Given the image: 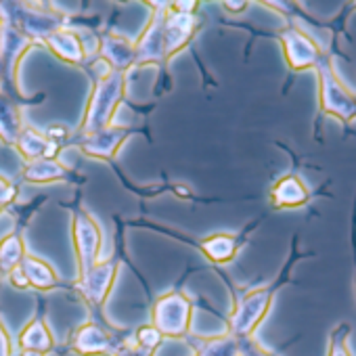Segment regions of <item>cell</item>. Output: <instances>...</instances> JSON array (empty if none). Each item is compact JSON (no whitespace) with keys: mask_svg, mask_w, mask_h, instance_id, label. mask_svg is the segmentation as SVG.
<instances>
[{"mask_svg":"<svg viewBox=\"0 0 356 356\" xmlns=\"http://www.w3.org/2000/svg\"><path fill=\"white\" fill-rule=\"evenodd\" d=\"M237 248H239V241L233 237V235H212V237H206L202 241V252L212 260V262H218V264H225V262H231L237 254Z\"/></svg>","mask_w":356,"mask_h":356,"instance_id":"obj_18","label":"cell"},{"mask_svg":"<svg viewBox=\"0 0 356 356\" xmlns=\"http://www.w3.org/2000/svg\"><path fill=\"white\" fill-rule=\"evenodd\" d=\"M90 72H92L95 80H105V78H109V76L113 74L111 65H109L105 59H101V57H97V59L92 61V67H90Z\"/></svg>","mask_w":356,"mask_h":356,"instance_id":"obj_24","label":"cell"},{"mask_svg":"<svg viewBox=\"0 0 356 356\" xmlns=\"http://www.w3.org/2000/svg\"><path fill=\"white\" fill-rule=\"evenodd\" d=\"M0 212H3V208H0Z\"/></svg>","mask_w":356,"mask_h":356,"instance_id":"obj_29","label":"cell"},{"mask_svg":"<svg viewBox=\"0 0 356 356\" xmlns=\"http://www.w3.org/2000/svg\"><path fill=\"white\" fill-rule=\"evenodd\" d=\"M200 26V19L195 13H178L174 9H168L165 22H163V53L165 59L176 55L181 49L187 47V42L195 36Z\"/></svg>","mask_w":356,"mask_h":356,"instance_id":"obj_5","label":"cell"},{"mask_svg":"<svg viewBox=\"0 0 356 356\" xmlns=\"http://www.w3.org/2000/svg\"><path fill=\"white\" fill-rule=\"evenodd\" d=\"M107 346V339L103 335V331L97 325H86L80 329L78 337H76V348L86 352V354H95V352H103Z\"/></svg>","mask_w":356,"mask_h":356,"instance_id":"obj_20","label":"cell"},{"mask_svg":"<svg viewBox=\"0 0 356 356\" xmlns=\"http://www.w3.org/2000/svg\"><path fill=\"white\" fill-rule=\"evenodd\" d=\"M32 44L34 40L28 34L15 30L11 24L0 26V84H3V80L13 84L15 65Z\"/></svg>","mask_w":356,"mask_h":356,"instance_id":"obj_4","label":"cell"},{"mask_svg":"<svg viewBox=\"0 0 356 356\" xmlns=\"http://www.w3.org/2000/svg\"><path fill=\"white\" fill-rule=\"evenodd\" d=\"M126 130L124 128H103L90 136L80 138V147L84 153L92 155V157H113L115 149L120 147V143L126 138Z\"/></svg>","mask_w":356,"mask_h":356,"instance_id":"obj_12","label":"cell"},{"mask_svg":"<svg viewBox=\"0 0 356 356\" xmlns=\"http://www.w3.org/2000/svg\"><path fill=\"white\" fill-rule=\"evenodd\" d=\"M22 130L24 126H22V113L17 105L11 101L9 92L0 88V138L9 145H15Z\"/></svg>","mask_w":356,"mask_h":356,"instance_id":"obj_15","label":"cell"},{"mask_svg":"<svg viewBox=\"0 0 356 356\" xmlns=\"http://www.w3.org/2000/svg\"><path fill=\"white\" fill-rule=\"evenodd\" d=\"M99 57L105 59L111 65V70L120 74L130 70L136 61L134 44L115 34H105L103 38H99Z\"/></svg>","mask_w":356,"mask_h":356,"instance_id":"obj_8","label":"cell"},{"mask_svg":"<svg viewBox=\"0 0 356 356\" xmlns=\"http://www.w3.org/2000/svg\"><path fill=\"white\" fill-rule=\"evenodd\" d=\"M115 281V262H99L86 275L80 277L78 289L92 304H103Z\"/></svg>","mask_w":356,"mask_h":356,"instance_id":"obj_7","label":"cell"},{"mask_svg":"<svg viewBox=\"0 0 356 356\" xmlns=\"http://www.w3.org/2000/svg\"><path fill=\"white\" fill-rule=\"evenodd\" d=\"M26 258V245L22 235L9 233L0 239V275H11Z\"/></svg>","mask_w":356,"mask_h":356,"instance_id":"obj_17","label":"cell"},{"mask_svg":"<svg viewBox=\"0 0 356 356\" xmlns=\"http://www.w3.org/2000/svg\"><path fill=\"white\" fill-rule=\"evenodd\" d=\"M44 42L49 44V49L63 61L72 63V65H80L84 63V51H82V42L80 38L76 36L74 30L70 28H59L55 32H51Z\"/></svg>","mask_w":356,"mask_h":356,"instance_id":"obj_11","label":"cell"},{"mask_svg":"<svg viewBox=\"0 0 356 356\" xmlns=\"http://www.w3.org/2000/svg\"><path fill=\"white\" fill-rule=\"evenodd\" d=\"M191 321V302L183 293H165L153 306V327L159 333L181 335Z\"/></svg>","mask_w":356,"mask_h":356,"instance_id":"obj_2","label":"cell"},{"mask_svg":"<svg viewBox=\"0 0 356 356\" xmlns=\"http://www.w3.org/2000/svg\"><path fill=\"white\" fill-rule=\"evenodd\" d=\"M24 356H42L40 352H36V350H26L24 352Z\"/></svg>","mask_w":356,"mask_h":356,"instance_id":"obj_28","label":"cell"},{"mask_svg":"<svg viewBox=\"0 0 356 356\" xmlns=\"http://www.w3.org/2000/svg\"><path fill=\"white\" fill-rule=\"evenodd\" d=\"M59 145L57 140H51L47 138L44 134L32 130V128H24L19 132V138L15 143V147L19 149V153L24 155L26 161H32V159H55L57 153H59Z\"/></svg>","mask_w":356,"mask_h":356,"instance_id":"obj_9","label":"cell"},{"mask_svg":"<svg viewBox=\"0 0 356 356\" xmlns=\"http://www.w3.org/2000/svg\"><path fill=\"white\" fill-rule=\"evenodd\" d=\"M19 268L24 270V275H26L30 287L49 291V289H53V287L59 285L57 273H55L44 260H40V258H36V256H28V254H26V258H24L22 264H19Z\"/></svg>","mask_w":356,"mask_h":356,"instance_id":"obj_14","label":"cell"},{"mask_svg":"<svg viewBox=\"0 0 356 356\" xmlns=\"http://www.w3.org/2000/svg\"><path fill=\"white\" fill-rule=\"evenodd\" d=\"M308 200V191L296 176H285L273 189V204L279 208H296Z\"/></svg>","mask_w":356,"mask_h":356,"instance_id":"obj_16","label":"cell"},{"mask_svg":"<svg viewBox=\"0 0 356 356\" xmlns=\"http://www.w3.org/2000/svg\"><path fill=\"white\" fill-rule=\"evenodd\" d=\"M159 339H161V333H159L155 327H143V329L138 331V341H140L143 346H147V348L157 346Z\"/></svg>","mask_w":356,"mask_h":356,"instance_id":"obj_22","label":"cell"},{"mask_svg":"<svg viewBox=\"0 0 356 356\" xmlns=\"http://www.w3.org/2000/svg\"><path fill=\"white\" fill-rule=\"evenodd\" d=\"M70 172L63 163H59L57 159H32V161H26L24 165V178L30 183H36V185H47V183H55V181H63L67 178Z\"/></svg>","mask_w":356,"mask_h":356,"instance_id":"obj_13","label":"cell"},{"mask_svg":"<svg viewBox=\"0 0 356 356\" xmlns=\"http://www.w3.org/2000/svg\"><path fill=\"white\" fill-rule=\"evenodd\" d=\"M283 44H285L287 59H289L291 67H296V70H302V67L310 65L314 61V57H316L314 47L306 38H302L300 34H296V32L285 34L283 36Z\"/></svg>","mask_w":356,"mask_h":356,"instance_id":"obj_19","label":"cell"},{"mask_svg":"<svg viewBox=\"0 0 356 356\" xmlns=\"http://www.w3.org/2000/svg\"><path fill=\"white\" fill-rule=\"evenodd\" d=\"M124 88H126V78L120 72H113L109 78L95 82V90H92L90 103L86 109V115H84L82 126L78 130L80 138L90 136V134L109 126L111 115L115 111V105L124 97Z\"/></svg>","mask_w":356,"mask_h":356,"instance_id":"obj_1","label":"cell"},{"mask_svg":"<svg viewBox=\"0 0 356 356\" xmlns=\"http://www.w3.org/2000/svg\"><path fill=\"white\" fill-rule=\"evenodd\" d=\"M15 200V187L0 176V208H7Z\"/></svg>","mask_w":356,"mask_h":356,"instance_id":"obj_23","label":"cell"},{"mask_svg":"<svg viewBox=\"0 0 356 356\" xmlns=\"http://www.w3.org/2000/svg\"><path fill=\"white\" fill-rule=\"evenodd\" d=\"M0 356H9V341L3 327H0Z\"/></svg>","mask_w":356,"mask_h":356,"instance_id":"obj_27","label":"cell"},{"mask_svg":"<svg viewBox=\"0 0 356 356\" xmlns=\"http://www.w3.org/2000/svg\"><path fill=\"white\" fill-rule=\"evenodd\" d=\"M268 300H270V291L266 289H260V291H252L250 296H245L241 300V304L237 306L235 310V316H233V329L235 331H250L256 321L264 314L266 306H268Z\"/></svg>","mask_w":356,"mask_h":356,"instance_id":"obj_10","label":"cell"},{"mask_svg":"<svg viewBox=\"0 0 356 356\" xmlns=\"http://www.w3.org/2000/svg\"><path fill=\"white\" fill-rule=\"evenodd\" d=\"M197 3H172V9L178 13H195Z\"/></svg>","mask_w":356,"mask_h":356,"instance_id":"obj_26","label":"cell"},{"mask_svg":"<svg viewBox=\"0 0 356 356\" xmlns=\"http://www.w3.org/2000/svg\"><path fill=\"white\" fill-rule=\"evenodd\" d=\"M74 245L78 254L80 277L86 275L95 264H99V250H101V229L86 212L74 214Z\"/></svg>","mask_w":356,"mask_h":356,"instance_id":"obj_3","label":"cell"},{"mask_svg":"<svg viewBox=\"0 0 356 356\" xmlns=\"http://www.w3.org/2000/svg\"><path fill=\"white\" fill-rule=\"evenodd\" d=\"M22 343H24L28 350H36V352H42V350L51 348V337H49L47 327H44L40 321H34V323L24 331Z\"/></svg>","mask_w":356,"mask_h":356,"instance_id":"obj_21","label":"cell"},{"mask_svg":"<svg viewBox=\"0 0 356 356\" xmlns=\"http://www.w3.org/2000/svg\"><path fill=\"white\" fill-rule=\"evenodd\" d=\"M9 281H11L15 287H22V289L30 287V285H28V279H26V275H24V270H22L19 266H17V268H15L11 275H9Z\"/></svg>","mask_w":356,"mask_h":356,"instance_id":"obj_25","label":"cell"},{"mask_svg":"<svg viewBox=\"0 0 356 356\" xmlns=\"http://www.w3.org/2000/svg\"><path fill=\"white\" fill-rule=\"evenodd\" d=\"M155 7L157 9L153 11V17L149 22V26L145 28V32L140 34V38L134 44V55H136L134 65L165 59V53H163V22H165L168 9H163V5H155Z\"/></svg>","mask_w":356,"mask_h":356,"instance_id":"obj_6","label":"cell"}]
</instances>
